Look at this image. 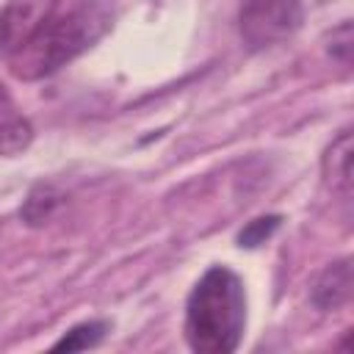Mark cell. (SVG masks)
Returning <instances> with one entry per match:
<instances>
[{
  "label": "cell",
  "instance_id": "6da1fadb",
  "mask_svg": "<svg viewBox=\"0 0 354 354\" xmlns=\"http://www.w3.org/2000/svg\"><path fill=\"white\" fill-rule=\"evenodd\" d=\"M185 340L196 354H232L246 329V288L227 266H210L185 301Z\"/></svg>",
  "mask_w": 354,
  "mask_h": 354
},
{
  "label": "cell",
  "instance_id": "7a4b0ae2",
  "mask_svg": "<svg viewBox=\"0 0 354 354\" xmlns=\"http://www.w3.org/2000/svg\"><path fill=\"white\" fill-rule=\"evenodd\" d=\"M108 28L111 17L100 6H80L66 14L55 11L6 55L8 69L19 80H41L86 53L97 39L105 36Z\"/></svg>",
  "mask_w": 354,
  "mask_h": 354
},
{
  "label": "cell",
  "instance_id": "3957f363",
  "mask_svg": "<svg viewBox=\"0 0 354 354\" xmlns=\"http://www.w3.org/2000/svg\"><path fill=\"white\" fill-rule=\"evenodd\" d=\"M304 22L301 0H241L238 28L252 53L288 41Z\"/></svg>",
  "mask_w": 354,
  "mask_h": 354
},
{
  "label": "cell",
  "instance_id": "277c9868",
  "mask_svg": "<svg viewBox=\"0 0 354 354\" xmlns=\"http://www.w3.org/2000/svg\"><path fill=\"white\" fill-rule=\"evenodd\" d=\"M58 3L61 0H8L6 11L0 14V25H3V55H8L39 25H44L58 11Z\"/></svg>",
  "mask_w": 354,
  "mask_h": 354
},
{
  "label": "cell",
  "instance_id": "5b68a950",
  "mask_svg": "<svg viewBox=\"0 0 354 354\" xmlns=\"http://www.w3.org/2000/svg\"><path fill=\"white\" fill-rule=\"evenodd\" d=\"M33 144V124L0 83V158H17Z\"/></svg>",
  "mask_w": 354,
  "mask_h": 354
},
{
  "label": "cell",
  "instance_id": "8992f818",
  "mask_svg": "<svg viewBox=\"0 0 354 354\" xmlns=\"http://www.w3.org/2000/svg\"><path fill=\"white\" fill-rule=\"evenodd\" d=\"M351 260L348 257H340L335 263H329L313 282V290H310V301L321 310V313H332V310H340L348 299H351Z\"/></svg>",
  "mask_w": 354,
  "mask_h": 354
},
{
  "label": "cell",
  "instance_id": "52a82bcc",
  "mask_svg": "<svg viewBox=\"0 0 354 354\" xmlns=\"http://www.w3.org/2000/svg\"><path fill=\"white\" fill-rule=\"evenodd\" d=\"M324 183L332 188V194L348 199L351 196V130H340L337 138L329 144L321 160Z\"/></svg>",
  "mask_w": 354,
  "mask_h": 354
},
{
  "label": "cell",
  "instance_id": "ba28073f",
  "mask_svg": "<svg viewBox=\"0 0 354 354\" xmlns=\"http://www.w3.org/2000/svg\"><path fill=\"white\" fill-rule=\"evenodd\" d=\"M108 332L105 321H83L77 326H72L61 340L53 343V351H86L94 348Z\"/></svg>",
  "mask_w": 354,
  "mask_h": 354
},
{
  "label": "cell",
  "instance_id": "9c48e42d",
  "mask_svg": "<svg viewBox=\"0 0 354 354\" xmlns=\"http://www.w3.org/2000/svg\"><path fill=\"white\" fill-rule=\"evenodd\" d=\"M58 194L50 188V185H39L30 191V196L25 199V207H22V218L28 224H41L44 218H50L53 207L58 205Z\"/></svg>",
  "mask_w": 354,
  "mask_h": 354
},
{
  "label": "cell",
  "instance_id": "30bf717a",
  "mask_svg": "<svg viewBox=\"0 0 354 354\" xmlns=\"http://www.w3.org/2000/svg\"><path fill=\"white\" fill-rule=\"evenodd\" d=\"M282 216H260V218H252L241 232H238V246H246V249H254L260 243H266L277 227H279Z\"/></svg>",
  "mask_w": 354,
  "mask_h": 354
},
{
  "label": "cell",
  "instance_id": "8fae6325",
  "mask_svg": "<svg viewBox=\"0 0 354 354\" xmlns=\"http://www.w3.org/2000/svg\"><path fill=\"white\" fill-rule=\"evenodd\" d=\"M0 55H3V25H0Z\"/></svg>",
  "mask_w": 354,
  "mask_h": 354
}]
</instances>
